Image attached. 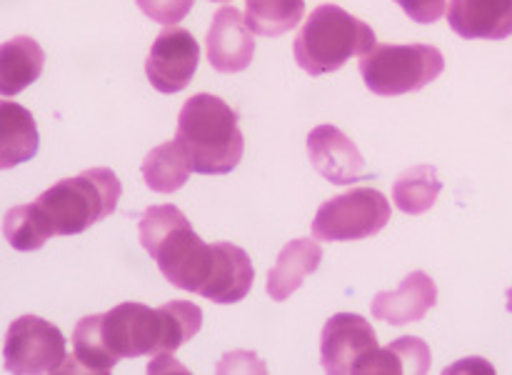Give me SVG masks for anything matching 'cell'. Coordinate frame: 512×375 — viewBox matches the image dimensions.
Listing matches in <instances>:
<instances>
[{"label":"cell","instance_id":"1","mask_svg":"<svg viewBox=\"0 0 512 375\" xmlns=\"http://www.w3.org/2000/svg\"><path fill=\"white\" fill-rule=\"evenodd\" d=\"M203 328V310L188 300H168L160 308L120 303L100 313V335L115 358L170 360L168 355Z\"/></svg>","mask_w":512,"mask_h":375},{"label":"cell","instance_id":"2","mask_svg":"<svg viewBox=\"0 0 512 375\" xmlns=\"http://www.w3.org/2000/svg\"><path fill=\"white\" fill-rule=\"evenodd\" d=\"M140 245L158 263V270L175 288L203 295L213 273L215 243H205L183 210L175 205H150L138 223Z\"/></svg>","mask_w":512,"mask_h":375},{"label":"cell","instance_id":"3","mask_svg":"<svg viewBox=\"0 0 512 375\" xmlns=\"http://www.w3.org/2000/svg\"><path fill=\"white\" fill-rule=\"evenodd\" d=\"M175 140L193 173L225 175L243 160L245 138L238 128V113L218 95L195 93L185 100Z\"/></svg>","mask_w":512,"mask_h":375},{"label":"cell","instance_id":"4","mask_svg":"<svg viewBox=\"0 0 512 375\" xmlns=\"http://www.w3.org/2000/svg\"><path fill=\"white\" fill-rule=\"evenodd\" d=\"M123 195V183L110 168H88L63 178L33 200L48 235H78L108 218Z\"/></svg>","mask_w":512,"mask_h":375},{"label":"cell","instance_id":"5","mask_svg":"<svg viewBox=\"0 0 512 375\" xmlns=\"http://www.w3.org/2000/svg\"><path fill=\"white\" fill-rule=\"evenodd\" d=\"M378 45L373 28L345 8L325 3L310 13L293 43L295 60L308 75L333 73L353 55L368 53Z\"/></svg>","mask_w":512,"mask_h":375},{"label":"cell","instance_id":"6","mask_svg":"<svg viewBox=\"0 0 512 375\" xmlns=\"http://www.w3.org/2000/svg\"><path fill=\"white\" fill-rule=\"evenodd\" d=\"M358 68L370 93L393 98L438 80L445 70V58L438 48L425 43H378L360 55Z\"/></svg>","mask_w":512,"mask_h":375},{"label":"cell","instance_id":"7","mask_svg":"<svg viewBox=\"0 0 512 375\" xmlns=\"http://www.w3.org/2000/svg\"><path fill=\"white\" fill-rule=\"evenodd\" d=\"M390 220V203L380 190L353 188L325 200L313 220V238L328 243L363 240L380 233Z\"/></svg>","mask_w":512,"mask_h":375},{"label":"cell","instance_id":"8","mask_svg":"<svg viewBox=\"0 0 512 375\" xmlns=\"http://www.w3.org/2000/svg\"><path fill=\"white\" fill-rule=\"evenodd\" d=\"M68 363L65 338L38 315H20L10 323L3 343V368L18 375L63 373Z\"/></svg>","mask_w":512,"mask_h":375},{"label":"cell","instance_id":"9","mask_svg":"<svg viewBox=\"0 0 512 375\" xmlns=\"http://www.w3.org/2000/svg\"><path fill=\"white\" fill-rule=\"evenodd\" d=\"M198 60L200 45L193 33L170 25L153 40V48L145 60V75L158 93H180L193 80Z\"/></svg>","mask_w":512,"mask_h":375},{"label":"cell","instance_id":"10","mask_svg":"<svg viewBox=\"0 0 512 375\" xmlns=\"http://www.w3.org/2000/svg\"><path fill=\"white\" fill-rule=\"evenodd\" d=\"M378 348L373 325L358 313H335L320 335V360L328 373H358V365Z\"/></svg>","mask_w":512,"mask_h":375},{"label":"cell","instance_id":"11","mask_svg":"<svg viewBox=\"0 0 512 375\" xmlns=\"http://www.w3.org/2000/svg\"><path fill=\"white\" fill-rule=\"evenodd\" d=\"M308 158L328 183L353 185L363 180L365 160L358 145L335 125H318L308 135Z\"/></svg>","mask_w":512,"mask_h":375},{"label":"cell","instance_id":"12","mask_svg":"<svg viewBox=\"0 0 512 375\" xmlns=\"http://www.w3.org/2000/svg\"><path fill=\"white\" fill-rule=\"evenodd\" d=\"M208 63L218 73H240L253 63L255 40L253 30L245 23V15L238 8H220L208 28Z\"/></svg>","mask_w":512,"mask_h":375},{"label":"cell","instance_id":"13","mask_svg":"<svg viewBox=\"0 0 512 375\" xmlns=\"http://www.w3.org/2000/svg\"><path fill=\"white\" fill-rule=\"evenodd\" d=\"M438 303V285L423 270H415L400 283L398 290H383L373 298V315L390 325L418 323Z\"/></svg>","mask_w":512,"mask_h":375},{"label":"cell","instance_id":"14","mask_svg":"<svg viewBox=\"0 0 512 375\" xmlns=\"http://www.w3.org/2000/svg\"><path fill=\"white\" fill-rule=\"evenodd\" d=\"M448 23L465 40H503L512 35V0H450Z\"/></svg>","mask_w":512,"mask_h":375},{"label":"cell","instance_id":"15","mask_svg":"<svg viewBox=\"0 0 512 375\" xmlns=\"http://www.w3.org/2000/svg\"><path fill=\"white\" fill-rule=\"evenodd\" d=\"M215 248H218V255H215L213 273L205 285L203 298L218 305L238 303L253 288V260L243 248L233 243H215Z\"/></svg>","mask_w":512,"mask_h":375},{"label":"cell","instance_id":"16","mask_svg":"<svg viewBox=\"0 0 512 375\" xmlns=\"http://www.w3.org/2000/svg\"><path fill=\"white\" fill-rule=\"evenodd\" d=\"M323 248L310 238H295L278 253L268 273V295L273 300H288L303 285L310 273L320 268Z\"/></svg>","mask_w":512,"mask_h":375},{"label":"cell","instance_id":"17","mask_svg":"<svg viewBox=\"0 0 512 375\" xmlns=\"http://www.w3.org/2000/svg\"><path fill=\"white\" fill-rule=\"evenodd\" d=\"M45 65V53L38 40L28 35H15L5 40L0 48V93L5 98L18 95L28 88L30 83L40 78Z\"/></svg>","mask_w":512,"mask_h":375},{"label":"cell","instance_id":"18","mask_svg":"<svg viewBox=\"0 0 512 375\" xmlns=\"http://www.w3.org/2000/svg\"><path fill=\"white\" fill-rule=\"evenodd\" d=\"M38 153V128L28 108L13 100L0 103V168H13Z\"/></svg>","mask_w":512,"mask_h":375},{"label":"cell","instance_id":"19","mask_svg":"<svg viewBox=\"0 0 512 375\" xmlns=\"http://www.w3.org/2000/svg\"><path fill=\"white\" fill-rule=\"evenodd\" d=\"M118 358L108 350L100 335V313L85 315L73 330V358H68L63 373H110Z\"/></svg>","mask_w":512,"mask_h":375},{"label":"cell","instance_id":"20","mask_svg":"<svg viewBox=\"0 0 512 375\" xmlns=\"http://www.w3.org/2000/svg\"><path fill=\"white\" fill-rule=\"evenodd\" d=\"M430 350L420 338L405 335L390 343L388 348H375L363 363L358 373H428Z\"/></svg>","mask_w":512,"mask_h":375},{"label":"cell","instance_id":"21","mask_svg":"<svg viewBox=\"0 0 512 375\" xmlns=\"http://www.w3.org/2000/svg\"><path fill=\"white\" fill-rule=\"evenodd\" d=\"M140 173L153 193H173L188 183L190 163L178 140H168L145 155Z\"/></svg>","mask_w":512,"mask_h":375},{"label":"cell","instance_id":"22","mask_svg":"<svg viewBox=\"0 0 512 375\" xmlns=\"http://www.w3.org/2000/svg\"><path fill=\"white\" fill-rule=\"evenodd\" d=\"M440 190L443 180L438 178V170L433 165H415L393 183V200L403 213L423 215L433 208Z\"/></svg>","mask_w":512,"mask_h":375},{"label":"cell","instance_id":"23","mask_svg":"<svg viewBox=\"0 0 512 375\" xmlns=\"http://www.w3.org/2000/svg\"><path fill=\"white\" fill-rule=\"evenodd\" d=\"M305 0H245V23L255 35L278 38L303 20Z\"/></svg>","mask_w":512,"mask_h":375},{"label":"cell","instance_id":"24","mask_svg":"<svg viewBox=\"0 0 512 375\" xmlns=\"http://www.w3.org/2000/svg\"><path fill=\"white\" fill-rule=\"evenodd\" d=\"M3 235L15 250H23V253L43 248L50 238L48 230H45V225L40 223L38 213H35L33 203L15 205V208L5 210Z\"/></svg>","mask_w":512,"mask_h":375},{"label":"cell","instance_id":"25","mask_svg":"<svg viewBox=\"0 0 512 375\" xmlns=\"http://www.w3.org/2000/svg\"><path fill=\"white\" fill-rule=\"evenodd\" d=\"M143 15L160 25H175L193 8V0H135Z\"/></svg>","mask_w":512,"mask_h":375},{"label":"cell","instance_id":"26","mask_svg":"<svg viewBox=\"0 0 512 375\" xmlns=\"http://www.w3.org/2000/svg\"><path fill=\"white\" fill-rule=\"evenodd\" d=\"M395 3L403 8V13L408 15L410 20L428 25L443 18L448 0H395Z\"/></svg>","mask_w":512,"mask_h":375},{"label":"cell","instance_id":"27","mask_svg":"<svg viewBox=\"0 0 512 375\" xmlns=\"http://www.w3.org/2000/svg\"><path fill=\"white\" fill-rule=\"evenodd\" d=\"M508 308L512 310V288L508 290Z\"/></svg>","mask_w":512,"mask_h":375},{"label":"cell","instance_id":"28","mask_svg":"<svg viewBox=\"0 0 512 375\" xmlns=\"http://www.w3.org/2000/svg\"><path fill=\"white\" fill-rule=\"evenodd\" d=\"M213 3H225V0H213Z\"/></svg>","mask_w":512,"mask_h":375}]
</instances>
